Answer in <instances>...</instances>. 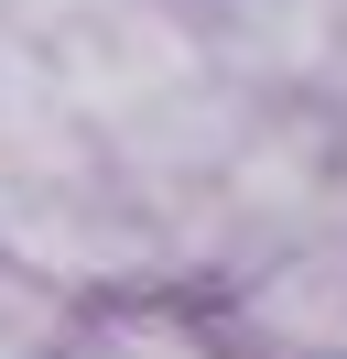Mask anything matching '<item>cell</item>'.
<instances>
[{
	"label": "cell",
	"instance_id": "2",
	"mask_svg": "<svg viewBox=\"0 0 347 359\" xmlns=\"http://www.w3.org/2000/svg\"><path fill=\"white\" fill-rule=\"evenodd\" d=\"M87 359H206L174 316H120V327H98V348Z\"/></svg>",
	"mask_w": 347,
	"mask_h": 359
},
{
	"label": "cell",
	"instance_id": "1",
	"mask_svg": "<svg viewBox=\"0 0 347 359\" xmlns=\"http://www.w3.org/2000/svg\"><path fill=\"white\" fill-rule=\"evenodd\" d=\"M250 327L293 359H347V250H293L271 283L250 294Z\"/></svg>",
	"mask_w": 347,
	"mask_h": 359
}]
</instances>
